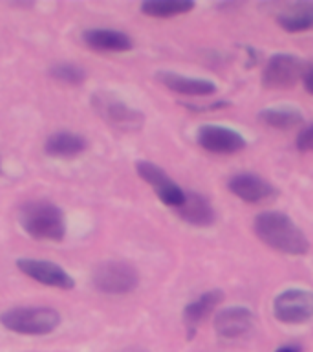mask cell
<instances>
[{
  "label": "cell",
  "instance_id": "cell-1",
  "mask_svg": "<svg viewBox=\"0 0 313 352\" xmlns=\"http://www.w3.org/2000/svg\"><path fill=\"white\" fill-rule=\"evenodd\" d=\"M253 230H255V235L275 252L293 255V257L306 255L310 252L308 236L286 213L264 211L255 217Z\"/></svg>",
  "mask_w": 313,
  "mask_h": 352
},
{
  "label": "cell",
  "instance_id": "cell-2",
  "mask_svg": "<svg viewBox=\"0 0 313 352\" xmlns=\"http://www.w3.org/2000/svg\"><path fill=\"white\" fill-rule=\"evenodd\" d=\"M19 222L27 235L37 241H62L66 219L62 209L48 200H32L19 209Z\"/></svg>",
  "mask_w": 313,
  "mask_h": 352
},
{
  "label": "cell",
  "instance_id": "cell-3",
  "mask_svg": "<svg viewBox=\"0 0 313 352\" xmlns=\"http://www.w3.org/2000/svg\"><path fill=\"white\" fill-rule=\"evenodd\" d=\"M2 327L15 334L46 336L60 324V314L49 307H13L0 314Z\"/></svg>",
  "mask_w": 313,
  "mask_h": 352
},
{
  "label": "cell",
  "instance_id": "cell-4",
  "mask_svg": "<svg viewBox=\"0 0 313 352\" xmlns=\"http://www.w3.org/2000/svg\"><path fill=\"white\" fill-rule=\"evenodd\" d=\"M310 63L293 54L271 55L262 70V85L268 90H290L310 72Z\"/></svg>",
  "mask_w": 313,
  "mask_h": 352
},
{
  "label": "cell",
  "instance_id": "cell-5",
  "mask_svg": "<svg viewBox=\"0 0 313 352\" xmlns=\"http://www.w3.org/2000/svg\"><path fill=\"white\" fill-rule=\"evenodd\" d=\"M93 288L108 296H125L139 285V272L125 261H104L92 274Z\"/></svg>",
  "mask_w": 313,
  "mask_h": 352
},
{
  "label": "cell",
  "instance_id": "cell-6",
  "mask_svg": "<svg viewBox=\"0 0 313 352\" xmlns=\"http://www.w3.org/2000/svg\"><path fill=\"white\" fill-rule=\"evenodd\" d=\"M92 107L101 120L121 132H136L145 123L143 112L132 109L130 104H126V101L110 92L93 94Z\"/></svg>",
  "mask_w": 313,
  "mask_h": 352
},
{
  "label": "cell",
  "instance_id": "cell-7",
  "mask_svg": "<svg viewBox=\"0 0 313 352\" xmlns=\"http://www.w3.org/2000/svg\"><path fill=\"white\" fill-rule=\"evenodd\" d=\"M273 314L280 323L302 324L313 318V292L288 288L273 299Z\"/></svg>",
  "mask_w": 313,
  "mask_h": 352
},
{
  "label": "cell",
  "instance_id": "cell-8",
  "mask_svg": "<svg viewBox=\"0 0 313 352\" xmlns=\"http://www.w3.org/2000/svg\"><path fill=\"white\" fill-rule=\"evenodd\" d=\"M137 175L141 176L143 182H147L148 186L152 187L156 197L172 209H180L185 202L187 192L181 189L174 180H170V176L165 173L161 167L154 165L152 162L141 160L136 164Z\"/></svg>",
  "mask_w": 313,
  "mask_h": 352
},
{
  "label": "cell",
  "instance_id": "cell-9",
  "mask_svg": "<svg viewBox=\"0 0 313 352\" xmlns=\"http://www.w3.org/2000/svg\"><path fill=\"white\" fill-rule=\"evenodd\" d=\"M198 145L213 154H236L247 147L240 132L222 125H202L196 131Z\"/></svg>",
  "mask_w": 313,
  "mask_h": 352
},
{
  "label": "cell",
  "instance_id": "cell-10",
  "mask_svg": "<svg viewBox=\"0 0 313 352\" xmlns=\"http://www.w3.org/2000/svg\"><path fill=\"white\" fill-rule=\"evenodd\" d=\"M16 268L22 274L27 275L30 279L37 280L44 286L59 288V290H71L76 286V280L65 268H60L59 264L44 258H19Z\"/></svg>",
  "mask_w": 313,
  "mask_h": 352
},
{
  "label": "cell",
  "instance_id": "cell-11",
  "mask_svg": "<svg viewBox=\"0 0 313 352\" xmlns=\"http://www.w3.org/2000/svg\"><path fill=\"white\" fill-rule=\"evenodd\" d=\"M255 314L247 307H227L214 316V330L224 340H238L255 329Z\"/></svg>",
  "mask_w": 313,
  "mask_h": 352
},
{
  "label": "cell",
  "instance_id": "cell-12",
  "mask_svg": "<svg viewBox=\"0 0 313 352\" xmlns=\"http://www.w3.org/2000/svg\"><path fill=\"white\" fill-rule=\"evenodd\" d=\"M227 187L236 198L247 204L268 202L277 197V189L268 180H264L262 176L253 175V173H238L231 176Z\"/></svg>",
  "mask_w": 313,
  "mask_h": 352
},
{
  "label": "cell",
  "instance_id": "cell-13",
  "mask_svg": "<svg viewBox=\"0 0 313 352\" xmlns=\"http://www.w3.org/2000/svg\"><path fill=\"white\" fill-rule=\"evenodd\" d=\"M158 79L165 88L170 92L181 94V96H191V98H207L216 92V82L202 79V77H189L176 74V72H158Z\"/></svg>",
  "mask_w": 313,
  "mask_h": 352
},
{
  "label": "cell",
  "instance_id": "cell-14",
  "mask_svg": "<svg viewBox=\"0 0 313 352\" xmlns=\"http://www.w3.org/2000/svg\"><path fill=\"white\" fill-rule=\"evenodd\" d=\"M82 41L88 48L95 52H128L134 48L132 38L123 32L117 30H108V28H90L82 33Z\"/></svg>",
  "mask_w": 313,
  "mask_h": 352
},
{
  "label": "cell",
  "instance_id": "cell-15",
  "mask_svg": "<svg viewBox=\"0 0 313 352\" xmlns=\"http://www.w3.org/2000/svg\"><path fill=\"white\" fill-rule=\"evenodd\" d=\"M181 220H185L187 224L196 226V228H209L214 224L213 204L200 192H187L185 202L180 209H176Z\"/></svg>",
  "mask_w": 313,
  "mask_h": 352
},
{
  "label": "cell",
  "instance_id": "cell-16",
  "mask_svg": "<svg viewBox=\"0 0 313 352\" xmlns=\"http://www.w3.org/2000/svg\"><path fill=\"white\" fill-rule=\"evenodd\" d=\"M222 301H224L222 290H209L203 292L202 296L196 297L194 301H191L183 308V323L189 330V338H192V334L196 332L198 324L202 323L203 319L207 318L209 314L213 312Z\"/></svg>",
  "mask_w": 313,
  "mask_h": 352
},
{
  "label": "cell",
  "instance_id": "cell-17",
  "mask_svg": "<svg viewBox=\"0 0 313 352\" xmlns=\"http://www.w3.org/2000/svg\"><path fill=\"white\" fill-rule=\"evenodd\" d=\"M88 142L81 134L70 131L54 132L44 143V151L51 158H76L86 151Z\"/></svg>",
  "mask_w": 313,
  "mask_h": 352
},
{
  "label": "cell",
  "instance_id": "cell-18",
  "mask_svg": "<svg viewBox=\"0 0 313 352\" xmlns=\"http://www.w3.org/2000/svg\"><path fill=\"white\" fill-rule=\"evenodd\" d=\"M279 26L288 33H304L313 30V2H297L277 16Z\"/></svg>",
  "mask_w": 313,
  "mask_h": 352
},
{
  "label": "cell",
  "instance_id": "cell-19",
  "mask_svg": "<svg viewBox=\"0 0 313 352\" xmlns=\"http://www.w3.org/2000/svg\"><path fill=\"white\" fill-rule=\"evenodd\" d=\"M302 112L295 107H269L258 112V121L277 131H290L302 123Z\"/></svg>",
  "mask_w": 313,
  "mask_h": 352
},
{
  "label": "cell",
  "instance_id": "cell-20",
  "mask_svg": "<svg viewBox=\"0 0 313 352\" xmlns=\"http://www.w3.org/2000/svg\"><path fill=\"white\" fill-rule=\"evenodd\" d=\"M192 10H194V2H189V0H147L141 4L143 13L154 19L185 15Z\"/></svg>",
  "mask_w": 313,
  "mask_h": 352
},
{
  "label": "cell",
  "instance_id": "cell-21",
  "mask_svg": "<svg viewBox=\"0 0 313 352\" xmlns=\"http://www.w3.org/2000/svg\"><path fill=\"white\" fill-rule=\"evenodd\" d=\"M49 77H54L55 81L62 82V85H82L86 79V72L82 70L81 66L70 65V63H60L49 68Z\"/></svg>",
  "mask_w": 313,
  "mask_h": 352
},
{
  "label": "cell",
  "instance_id": "cell-22",
  "mask_svg": "<svg viewBox=\"0 0 313 352\" xmlns=\"http://www.w3.org/2000/svg\"><path fill=\"white\" fill-rule=\"evenodd\" d=\"M295 145L301 153H310V151H313V123L312 125L304 126V129L297 134Z\"/></svg>",
  "mask_w": 313,
  "mask_h": 352
},
{
  "label": "cell",
  "instance_id": "cell-23",
  "mask_svg": "<svg viewBox=\"0 0 313 352\" xmlns=\"http://www.w3.org/2000/svg\"><path fill=\"white\" fill-rule=\"evenodd\" d=\"M227 101H216V103H211V104H205V107H198V104H185L189 110H194V112H200V110H216V109H224L227 107Z\"/></svg>",
  "mask_w": 313,
  "mask_h": 352
},
{
  "label": "cell",
  "instance_id": "cell-24",
  "mask_svg": "<svg viewBox=\"0 0 313 352\" xmlns=\"http://www.w3.org/2000/svg\"><path fill=\"white\" fill-rule=\"evenodd\" d=\"M304 88H306L308 94H312L313 96V66L310 68V72L306 74V77H304Z\"/></svg>",
  "mask_w": 313,
  "mask_h": 352
},
{
  "label": "cell",
  "instance_id": "cell-25",
  "mask_svg": "<svg viewBox=\"0 0 313 352\" xmlns=\"http://www.w3.org/2000/svg\"><path fill=\"white\" fill-rule=\"evenodd\" d=\"M275 352H301V349L295 345H282V346H279V349H277Z\"/></svg>",
  "mask_w": 313,
  "mask_h": 352
},
{
  "label": "cell",
  "instance_id": "cell-26",
  "mask_svg": "<svg viewBox=\"0 0 313 352\" xmlns=\"http://www.w3.org/2000/svg\"><path fill=\"white\" fill-rule=\"evenodd\" d=\"M119 352H147V351H143V349H137V346H128V349H123V351Z\"/></svg>",
  "mask_w": 313,
  "mask_h": 352
}]
</instances>
